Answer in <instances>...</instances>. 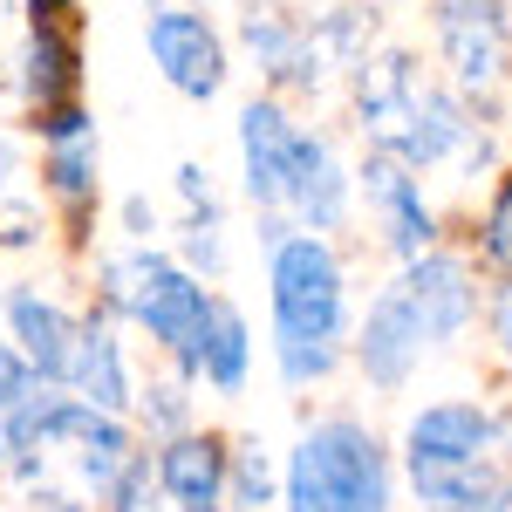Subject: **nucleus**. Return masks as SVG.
I'll list each match as a JSON object with an SVG mask.
<instances>
[{"instance_id": "f257e3e1", "label": "nucleus", "mask_w": 512, "mask_h": 512, "mask_svg": "<svg viewBox=\"0 0 512 512\" xmlns=\"http://www.w3.org/2000/svg\"><path fill=\"white\" fill-rule=\"evenodd\" d=\"M274 287V355L287 383H315L342 362V260L315 233L280 239L267 260Z\"/></svg>"}, {"instance_id": "f03ea898", "label": "nucleus", "mask_w": 512, "mask_h": 512, "mask_svg": "<svg viewBox=\"0 0 512 512\" xmlns=\"http://www.w3.org/2000/svg\"><path fill=\"white\" fill-rule=\"evenodd\" d=\"M110 301L144 321L164 349L178 355L185 376H205V342H212V315H219V301H212L185 267H171V260H158V253L110 260Z\"/></svg>"}, {"instance_id": "7ed1b4c3", "label": "nucleus", "mask_w": 512, "mask_h": 512, "mask_svg": "<svg viewBox=\"0 0 512 512\" xmlns=\"http://www.w3.org/2000/svg\"><path fill=\"white\" fill-rule=\"evenodd\" d=\"M424 82H417V62L403 48H383L369 62H355V117H362V137L390 158L417 164V130H424Z\"/></svg>"}, {"instance_id": "20e7f679", "label": "nucleus", "mask_w": 512, "mask_h": 512, "mask_svg": "<svg viewBox=\"0 0 512 512\" xmlns=\"http://www.w3.org/2000/svg\"><path fill=\"white\" fill-rule=\"evenodd\" d=\"M506 0H444L437 14V48H444V69L458 89L472 96H492L499 76H506Z\"/></svg>"}, {"instance_id": "39448f33", "label": "nucleus", "mask_w": 512, "mask_h": 512, "mask_svg": "<svg viewBox=\"0 0 512 512\" xmlns=\"http://www.w3.org/2000/svg\"><path fill=\"white\" fill-rule=\"evenodd\" d=\"M144 41H151V62L164 69V82L178 96H198L205 103V96L226 89V41L212 35L205 14H192V7H158Z\"/></svg>"}, {"instance_id": "423d86ee", "label": "nucleus", "mask_w": 512, "mask_h": 512, "mask_svg": "<svg viewBox=\"0 0 512 512\" xmlns=\"http://www.w3.org/2000/svg\"><path fill=\"white\" fill-rule=\"evenodd\" d=\"M21 82L41 110L69 103L82 82V41H76V0H28V55H21Z\"/></svg>"}, {"instance_id": "0eeeda50", "label": "nucleus", "mask_w": 512, "mask_h": 512, "mask_svg": "<svg viewBox=\"0 0 512 512\" xmlns=\"http://www.w3.org/2000/svg\"><path fill=\"white\" fill-rule=\"evenodd\" d=\"M308 437H315L321 465H328V485H335L342 512H390V465H383V444L362 424L335 417V424H321Z\"/></svg>"}, {"instance_id": "6e6552de", "label": "nucleus", "mask_w": 512, "mask_h": 512, "mask_svg": "<svg viewBox=\"0 0 512 512\" xmlns=\"http://www.w3.org/2000/svg\"><path fill=\"white\" fill-rule=\"evenodd\" d=\"M362 192H369V205H376V226H383V239H390V253L417 260V253L437 246V219H431V205H424V185L410 178L403 158L376 151V158L362 164Z\"/></svg>"}, {"instance_id": "1a4fd4ad", "label": "nucleus", "mask_w": 512, "mask_h": 512, "mask_svg": "<svg viewBox=\"0 0 512 512\" xmlns=\"http://www.w3.org/2000/svg\"><path fill=\"white\" fill-rule=\"evenodd\" d=\"M424 321H417V308H410V294L403 287H390V294H376V308H369V321H362V342H355V355H362V376L376 383V390H403L410 383V369H417V355H424Z\"/></svg>"}, {"instance_id": "9d476101", "label": "nucleus", "mask_w": 512, "mask_h": 512, "mask_svg": "<svg viewBox=\"0 0 512 512\" xmlns=\"http://www.w3.org/2000/svg\"><path fill=\"white\" fill-rule=\"evenodd\" d=\"M294 151H301V130L280 117V103H246V117H239V158H246V192L260 198V205H287Z\"/></svg>"}, {"instance_id": "9b49d317", "label": "nucleus", "mask_w": 512, "mask_h": 512, "mask_svg": "<svg viewBox=\"0 0 512 512\" xmlns=\"http://www.w3.org/2000/svg\"><path fill=\"white\" fill-rule=\"evenodd\" d=\"M396 287L410 294V308H417V321H424L431 342H451V335L472 321V308H478L472 274H465L458 260H444V253H417L410 274L396 280Z\"/></svg>"}, {"instance_id": "f8f14e48", "label": "nucleus", "mask_w": 512, "mask_h": 512, "mask_svg": "<svg viewBox=\"0 0 512 512\" xmlns=\"http://www.w3.org/2000/svg\"><path fill=\"white\" fill-rule=\"evenodd\" d=\"M7 321H14V342L21 355L35 362L41 383H69L76 376V349H82V328L55 301H41V294H14L7 301Z\"/></svg>"}, {"instance_id": "ddd939ff", "label": "nucleus", "mask_w": 512, "mask_h": 512, "mask_svg": "<svg viewBox=\"0 0 512 512\" xmlns=\"http://www.w3.org/2000/svg\"><path fill=\"white\" fill-rule=\"evenodd\" d=\"M158 478L178 512H219L226 492V444L219 437H171L158 458Z\"/></svg>"}, {"instance_id": "4468645a", "label": "nucleus", "mask_w": 512, "mask_h": 512, "mask_svg": "<svg viewBox=\"0 0 512 512\" xmlns=\"http://www.w3.org/2000/svg\"><path fill=\"white\" fill-rule=\"evenodd\" d=\"M287 205L315 226V233H335L342 226V212H349V178H342V164L335 151L301 130V151H294V178H287Z\"/></svg>"}, {"instance_id": "2eb2a0df", "label": "nucleus", "mask_w": 512, "mask_h": 512, "mask_svg": "<svg viewBox=\"0 0 512 512\" xmlns=\"http://www.w3.org/2000/svg\"><path fill=\"white\" fill-rule=\"evenodd\" d=\"M485 444H492V417L478 403H431L410 417L403 437L410 458H485Z\"/></svg>"}, {"instance_id": "dca6fc26", "label": "nucleus", "mask_w": 512, "mask_h": 512, "mask_svg": "<svg viewBox=\"0 0 512 512\" xmlns=\"http://www.w3.org/2000/svg\"><path fill=\"white\" fill-rule=\"evenodd\" d=\"M410 485H417L424 512H485L499 492L485 458H410Z\"/></svg>"}, {"instance_id": "f3484780", "label": "nucleus", "mask_w": 512, "mask_h": 512, "mask_svg": "<svg viewBox=\"0 0 512 512\" xmlns=\"http://www.w3.org/2000/svg\"><path fill=\"white\" fill-rule=\"evenodd\" d=\"M76 383L82 396L96 403V410H123L130 403V383H123V355L117 342H110V328H82V349H76Z\"/></svg>"}, {"instance_id": "a211bd4d", "label": "nucleus", "mask_w": 512, "mask_h": 512, "mask_svg": "<svg viewBox=\"0 0 512 512\" xmlns=\"http://www.w3.org/2000/svg\"><path fill=\"white\" fill-rule=\"evenodd\" d=\"M48 185H55V198L69 205V212H89V198H96V144H89V130L82 137H62L55 151H48Z\"/></svg>"}, {"instance_id": "6ab92c4d", "label": "nucleus", "mask_w": 512, "mask_h": 512, "mask_svg": "<svg viewBox=\"0 0 512 512\" xmlns=\"http://www.w3.org/2000/svg\"><path fill=\"white\" fill-rule=\"evenodd\" d=\"M246 355H253V342H246V321H239L233 308H219V315H212V342H205V383L233 396L239 383H246Z\"/></svg>"}, {"instance_id": "aec40b11", "label": "nucleus", "mask_w": 512, "mask_h": 512, "mask_svg": "<svg viewBox=\"0 0 512 512\" xmlns=\"http://www.w3.org/2000/svg\"><path fill=\"white\" fill-rule=\"evenodd\" d=\"M287 512H342L335 485H328V465H321V451H315V437H301L294 458H287Z\"/></svg>"}, {"instance_id": "412c9836", "label": "nucleus", "mask_w": 512, "mask_h": 512, "mask_svg": "<svg viewBox=\"0 0 512 512\" xmlns=\"http://www.w3.org/2000/svg\"><path fill=\"white\" fill-rule=\"evenodd\" d=\"M485 260L512 280V171L499 178V192H492V205H485Z\"/></svg>"}, {"instance_id": "4be33fe9", "label": "nucleus", "mask_w": 512, "mask_h": 512, "mask_svg": "<svg viewBox=\"0 0 512 512\" xmlns=\"http://www.w3.org/2000/svg\"><path fill=\"white\" fill-rule=\"evenodd\" d=\"M110 499H117V512H171V506H164L171 492H164V478L151 485V465H123V478H117Z\"/></svg>"}, {"instance_id": "5701e85b", "label": "nucleus", "mask_w": 512, "mask_h": 512, "mask_svg": "<svg viewBox=\"0 0 512 512\" xmlns=\"http://www.w3.org/2000/svg\"><path fill=\"white\" fill-rule=\"evenodd\" d=\"M28 390H35V362H28V355H14L7 342H0V410L28 403Z\"/></svg>"}, {"instance_id": "b1692460", "label": "nucleus", "mask_w": 512, "mask_h": 512, "mask_svg": "<svg viewBox=\"0 0 512 512\" xmlns=\"http://www.w3.org/2000/svg\"><path fill=\"white\" fill-rule=\"evenodd\" d=\"M267 485H274V472H267V458H260V451H246V458H239V478H233L239 506H267Z\"/></svg>"}, {"instance_id": "393cba45", "label": "nucleus", "mask_w": 512, "mask_h": 512, "mask_svg": "<svg viewBox=\"0 0 512 512\" xmlns=\"http://www.w3.org/2000/svg\"><path fill=\"white\" fill-rule=\"evenodd\" d=\"M82 130H89V117H82L76 103H48V110H41V137H48V144H62V137H82Z\"/></svg>"}, {"instance_id": "a878e982", "label": "nucleus", "mask_w": 512, "mask_h": 512, "mask_svg": "<svg viewBox=\"0 0 512 512\" xmlns=\"http://www.w3.org/2000/svg\"><path fill=\"white\" fill-rule=\"evenodd\" d=\"M144 417H151L158 431H178V424H185V396L171 390V383H158V390L144 396Z\"/></svg>"}, {"instance_id": "bb28decb", "label": "nucleus", "mask_w": 512, "mask_h": 512, "mask_svg": "<svg viewBox=\"0 0 512 512\" xmlns=\"http://www.w3.org/2000/svg\"><path fill=\"white\" fill-rule=\"evenodd\" d=\"M492 335H499V349H506V362H512V287L492 301Z\"/></svg>"}, {"instance_id": "cd10ccee", "label": "nucleus", "mask_w": 512, "mask_h": 512, "mask_svg": "<svg viewBox=\"0 0 512 512\" xmlns=\"http://www.w3.org/2000/svg\"><path fill=\"white\" fill-rule=\"evenodd\" d=\"M7 178H14V144L0 137V192H7Z\"/></svg>"}, {"instance_id": "c85d7f7f", "label": "nucleus", "mask_w": 512, "mask_h": 512, "mask_svg": "<svg viewBox=\"0 0 512 512\" xmlns=\"http://www.w3.org/2000/svg\"><path fill=\"white\" fill-rule=\"evenodd\" d=\"M485 512H512V485H499V492H492V506Z\"/></svg>"}, {"instance_id": "c756f323", "label": "nucleus", "mask_w": 512, "mask_h": 512, "mask_svg": "<svg viewBox=\"0 0 512 512\" xmlns=\"http://www.w3.org/2000/svg\"><path fill=\"white\" fill-rule=\"evenodd\" d=\"M7 451H14V437H7V431H0V458H7Z\"/></svg>"}, {"instance_id": "7c9ffc66", "label": "nucleus", "mask_w": 512, "mask_h": 512, "mask_svg": "<svg viewBox=\"0 0 512 512\" xmlns=\"http://www.w3.org/2000/svg\"><path fill=\"white\" fill-rule=\"evenodd\" d=\"M506 28H512V0H506Z\"/></svg>"}]
</instances>
